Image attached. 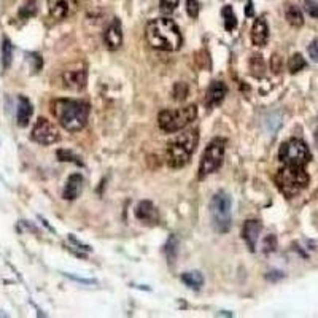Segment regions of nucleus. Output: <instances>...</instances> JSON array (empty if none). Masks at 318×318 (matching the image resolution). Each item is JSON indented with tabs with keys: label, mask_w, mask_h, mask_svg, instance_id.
Wrapping results in <instances>:
<instances>
[{
	"label": "nucleus",
	"mask_w": 318,
	"mask_h": 318,
	"mask_svg": "<svg viewBox=\"0 0 318 318\" xmlns=\"http://www.w3.org/2000/svg\"><path fill=\"white\" fill-rule=\"evenodd\" d=\"M32 112H33V108H32L30 100L27 97L21 96L18 99V110H16V121H18L21 128H26L29 124Z\"/></svg>",
	"instance_id": "obj_17"
},
{
	"label": "nucleus",
	"mask_w": 318,
	"mask_h": 318,
	"mask_svg": "<svg viewBox=\"0 0 318 318\" xmlns=\"http://www.w3.org/2000/svg\"><path fill=\"white\" fill-rule=\"evenodd\" d=\"M269 40V29L264 18H258L252 27V41L255 46H264Z\"/></svg>",
	"instance_id": "obj_16"
},
{
	"label": "nucleus",
	"mask_w": 318,
	"mask_h": 318,
	"mask_svg": "<svg viewBox=\"0 0 318 318\" xmlns=\"http://www.w3.org/2000/svg\"><path fill=\"white\" fill-rule=\"evenodd\" d=\"M250 70L255 75V77H263L264 73V61L261 54H253L252 59H250Z\"/></svg>",
	"instance_id": "obj_23"
},
{
	"label": "nucleus",
	"mask_w": 318,
	"mask_h": 318,
	"mask_svg": "<svg viewBox=\"0 0 318 318\" xmlns=\"http://www.w3.org/2000/svg\"><path fill=\"white\" fill-rule=\"evenodd\" d=\"M271 69H272L275 73H279V72L282 70V59H280L279 54H274V56H272V59H271Z\"/></svg>",
	"instance_id": "obj_32"
},
{
	"label": "nucleus",
	"mask_w": 318,
	"mask_h": 318,
	"mask_svg": "<svg viewBox=\"0 0 318 318\" xmlns=\"http://www.w3.org/2000/svg\"><path fill=\"white\" fill-rule=\"evenodd\" d=\"M136 216L137 220L145 224H158V210L150 200H142L136 207Z\"/></svg>",
	"instance_id": "obj_15"
},
{
	"label": "nucleus",
	"mask_w": 318,
	"mask_h": 318,
	"mask_svg": "<svg viewBox=\"0 0 318 318\" xmlns=\"http://www.w3.org/2000/svg\"><path fill=\"white\" fill-rule=\"evenodd\" d=\"M32 14H35V5H33V3L26 5L21 10V16H26V18H27V16H32Z\"/></svg>",
	"instance_id": "obj_34"
},
{
	"label": "nucleus",
	"mask_w": 318,
	"mask_h": 318,
	"mask_svg": "<svg viewBox=\"0 0 318 318\" xmlns=\"http://www.w3.org/2000/svg\"><path fill=\"white\" fill-rule=\"evenodd\" d=\"M224 158V140L215 139L202 155L199 164V178H204L207 175L213 173L215 170L220 169Z\"/></svg>",
	"instance_id": "obj_8"
},
{
	"label": "nucleus",
	"mask_w": 318,
	"mask_h": 318,
	"mask_svg": "<svg viewBox=\"0 0 318 318\" xmlns=\"http://www.w3.org/2000/svg\"><path fill=\"white\" fill-rule=\"evenodd\" d=\"M228 93V88L223 81H212V85L208 86L205 93V107L213 108L216 105H220L223 102V99Z\"/></svg>",
	"instance_id": "obj_12"
},
{
	"label": "nucleus",
	"mask_w": 318,
	"mask_h": 318,
	"mask_svg": "<svg viewBox=\"0 0 318 318\" xmlns=\"http://www.w3.org/2000/svg\"><path fill=\"white\" fill-rule=\"evenodd\" d=\"M178 6V0H161V10L164 13H172Z\"/></svg>",
	"instance_id": "obj_29"
},
{
	"label": "nucleus",
	"mask_w": 318,
	"mask_h": 318,
	"mask_svg": "<svg viewBox=\"0 0 318 318\" xmlns=\"http://www.w3.org/2000/svg\"><path fill=\"white\" fill-rule=\"evenodd\" d=\"M197 142H199L197 131L183 132L173 140H170L169 145H167V164L172 169L185 167L189 162L192 153L196 152Z\"/></svg>",
	"instance_id": "obj_3"
},
{
	"label": "nucleus",
	"mask_w": 318,
	"mask_h": 318,
	"mask_svg": "<svg viewBox=\"0 0 318 318\" xmlns=\"http://www.w3.org/2000/svg\"><path fill=\"white\" fill-rule=\"evenodd\" d=\"M105 45L108 49H118L123 43V30H121V22L120 19H113L112 24L105 30Z\"/></svg>",
	"instance_id": "obj_14"
},
{
	"label": "nucleus",
	"mask_w": 318,
	"mask_h": 318,
	"mask_svg": "<svg viewBox=\"0 0 318 318\" xmlns=\"http://www.w3.org/2000/svg\"><path fill=\"white\" fill-rule=\"evenodd\" d=\"M57 158H59V161H70L75 164H81L80 158L75 156L72 152H67V150H59V152H57Z\"/></svg>",
	"instance_id": "obj_26"
},
{
	"label": "nucleus",
	"mask_w": 318,
	"mask_h": 318,
	"mask_svg": "<svg viewBox=\"0 0 318 318\" xmlns=\"http://www.w3.org/2000/svg\"><path fill=\"white\" fill-rule=\"evenodd\" d=\"M11 62H13V45H11L10 38L5 37L2 40V69L8 70Z\"/></svg>",
	"instance_id": "obj_21"
},
{
	"label": "nucleus",
	"mask_w": 318,
	"mask_h": 318,
	"mask_svg": "<svg viewBox=\"0 0 318 318\" xmlns=\"http://www.w3.org/2000/svg\"><path fill=\"white\" fill-rule=\"evenodd\" d=\"M210 216L212 224L216 232L224 234L231 228V197L228 192H215L210 200Z\"/></svg>",
	"instance_id": "obj_6"
},
{
	"label": "nucleus",
	"mask_w": 318,
	"mask_h": 318,
	"mask_svg": "<svg viewBox=\"0 0 318 318\" xmlns=\"http://www.w3.org/2000/svg\"><path fill=\"white\" fill-rule=\"evenodd\" d=\"M253 14H255V11H253V2H252V0H248L247 6H245V16H248V18H252Z\"/></svg>",
	"instance_id": "obj_35"
},
{
	"label": "nucleus",
	"mask_w": 318,
	"mask_h": 318,
	"mask_svg": "<svg viewBox=\"0 0 318 318\" xmlns=\"http://www.w3.org/2000/svg\"><path fill=\"white\" fill-rule=\"evenodd\" d=\"M165 252H167V259H169L170 263H173L175 258H177V255H178V239L175 237L173 234L169 237V240H167Z\"/></svg>",
	"instance_id": "obj_24"
},
{
	"label": "nucleus",
	"mask_w": 318,
	"mask_h": 318,
	"mask_svg": "<svg viewBox=\"0 0 318 318\" xmlns=\"http://www.w3.org/2000/svg\"><path fill=\"white\" fill-rule=\"evenodd\" d=\"M62 81L64 86L73 89V91H80L86 86V70L85 67H77V69H70L65 70L62 75Z\"/></svg>",
	"instance_id": "obj_11"
},
{
	"label": "nucleus",
	"mask_w": 318,
	"mask_h": 318,
	"mask_svg": "<svg viewBox=\"0 0 318 318\" xmlns=\"http://www.w3.org/2000/svg\"><path fill=\"white\" fill-rule=\"evenodd\" d=\"M279 158L285 165L304 167L309 161H311V152H309L307 145L303 140L291 139L282 145Z\"/></svg>",
	"instance_id": "obj_7"
},
{
	"label": "nucleus",
	"mask_w": 318,
	"mask_h": 318,
	"mask_svg": "<svg viewBox=\"0 0 318 318\" xmlns=\"http://www.w3.org/2000/svg\"><path fill=\"white\" fill-rule=\"evenodd\" d=\"M48 6L51 18L61 21L69 18L77 10V0H48Z\"/></svg>",
	"instance_id": "obj_10"
},
{
	"label": "nucleus",
	"mask_w": 318,
	"mask_h": 318,
	"mask_svg": "<svg viewBox=\"0 0 318 318\" xmlns=\"http://www.w3.org/2000/svg\"><path fill=\"white\" fill-rule=\"evenodd\" d=\"M197 116V107L188 105L177 110H162L158 116V124L164 132H178L183 128H186L189 123H192Z\"/></svg>",
	"instance_id": "obj_5"
},
{
	"label": "nucleus",
	"mask_w": 318,
	"mask_h": 318,
	"mask_svg": "<svg viewBox=\"0 0 318 318\" xmlns=\"http://www.w3.org/2000/svg\"><path fill=\"white\" fill-rule=\"evenodd\" d=\"M261 231H263V224H261V221H258V220H248L244 224V229H242V237H244V240L247 242V245H248L250 250H252V252H255V250H256V242L259 239V234H261Z\"/></svg>",
	"instance_id": "obj_13"
},
{
	"label": "nucleus",
	"mask_w": 318,
	"mask_h": 318,
	"mask_svg": "<svg viewBox=\"0 0 318 318\" xmlns=\"http://www.w3.org/2000/svg\"><path fill=\"white\" fill-rule=\"evenodd\" d=\"M309 180L311 178H309L304 167L298 165H285L279 170L277 177H275V183H277L279 189L287 197L298 196L301 191L307 188Z\"/></svg>",
	"instance_id": "obj_4"
},
{
	"label": "nucleus",
	"mask_w": 318,
	"mask_h": 318,
	"mask_svg": "<svg viewBox=\"0 0 318 318\" xmlns=\"http://www.w3.org/2000/svg\"><path fill=\"white\" fill-rule=\"evenodd\" d=\"M304 6H306V11L312 16V18L318 19V2L315 0H304Z\"/></svg>",
	"instance_id": "obj_28"
},
{
	"label": "nucleus",
	"mask_w": 318,
	"mask_h": 318,
	"mask_svg": "<svg viewBox=\"0 0 318 318\" xmlns=\"http://www.w3.org/2000/svg\"><path fill=\"white\" fill-rule=\"evenodd\" d=\"M186 11L191 18H197L199 16V3L196 0H188L186 2Z\"/></svg>",
	"instance_id": "obj_30"
},
{
	"label": "nucleus",
	"mask_w": 318,
	"mask_h": 318,
	"mask_svg": "<svg viewBox=\"0 0 318 318\" xmlns=\"http://www.w3.org/2000/svg\"><path fill=\"white\" fill-rule=\"evenodd\" d=\"M173 96L177 100H183V99H186L188 96V86L185 85V83H177L173 88Z\"/></svg>",
	"instance_id": "obj_27"
},
{
	"label": "nucleus",
	"mask_w": 318,
	"mask_h": 318,
	"mask_svg": "<svg viewBox=\"0 0 318 318\" xmlns=\"http://www.w3.org/2000/svg\"><path fill=\"white\" fill-rule=\"evenodd\" d=\"M61 134L54 124L46 118H38L32 129V140L40 145H53L59 142Z\"/></svg>",
	"instance_id": "obj_9"
},
{
	"label": "nucleus",
	"mask_w": 318,
	"mask_h": 318,
	"mask_svg": "<svg viewBox=\"0 0 318 318\" xmlns=\"http://www.w3.org/2000/svg\"><path fill=\"white\" fill-rule=\"evenodd\" d=\"M285 16H287V21L291 24L293 27H301L304 24V16H303V11H301V8L293 5V3H288L287 8H285Z\"/></svg>",
	"instance_id": "obj_19"
},
{
	"label": "nucleus",
	"mask_w": 318,
	"mask_h": 318,
	"mask_svg": "<svg viewBox=\"0 0 318 318\" xmlns=\"http://www.w3.org/2000/svg\"><path fill=\"white\" fill-rule=\"evenodd\" d=\"M81 185H83V178L80 173H72L69 178H67V183L64 186V199L67 200H73L77 199L78 194L81 192Z\"/></svg>",
	"instance_id": "obj_18"
},
{
	"label": "nucleus",
	"mask_w": 318,
	"mask_h": 318,
	"mask_svg": "<svg viewBox=\"0 0 318 318\" xmlns=\"http://www.w3.org/2000/svg\"><path fill=\"white\" fill-rule=\"evenodd\" d=\"M309 56H311L315 62H318V40L312 41V43L309 45Z\"/></svg>",
	"instance_id": "obj_33"
},
{
	"label": "nucleus",
	"mask_w": 318,
	"mask_h": 318,
	"mask_svg": "<svg viewBox=\"0 0 318 318\" xmlns=\"http://www.w3.org/2000/svg\"><path fill=\"white\" fill-rule=\"evenodd\" d=\"M275 248H277V239H275V236H267L264 239V252L269 253L274 252Z\"/></svg>",
	"instance_id": "obj_31"
},
{
	"label": "nucleus",
	"mask_w": 318,
	"mask_h": 318,
	"mask_svg": "<svg viewBox=\"0 0 318 318\" xmlns=\"http://www.w3.org/2000/svg\"><path fill=\"white\" fill-rule=\"evenodd\" d=\"M54 118L69 132H78L86 126L89 116V105L80 100L57 99L51 105Z\"/></svg>",
	"instance_id": "obj_2"
},
{
	"label": "nucleus",
	"mask_w": 318,
	"mask_h": 318,
	"mask_svg": "<svg viewBox=\"0 0 318 318\" xmlns=\"http://www.w3.org/2000/svg\"><path fill=\"white\" fill-rule=\"evenodd\" d=\"M181 282L185 283L186 287L192 288V290H199L200 287L204 285V277H202V274H200V272L192 271V272L181 274Z\"/></svg>",
	"instance_id": "obj_20"
},
{
	"label": "nucleus",
	"mask_w": 318,
	"mask_h": 318,
	"mask_svg": "<svg viewBox=\"0 0 318 318\" xmlns=\"http://www.w3.org/2000/svg\"><path fill=\"white\" fill-rule=\"evenodd\" d=\"M145 35L148 43L161 51H177L183 41L178 26L169 18L152 19L147 24Z\"/></svg>",
	"instance_id": "obj_1"
},
{
	"label": "nucleus",
	"mask_w": 318,
	"mask_h": 318,
	"mask_svg": "<svg viewBox=\"0 0 318 318\" xmlns=\"http://www.w3.org/2000/svg\"><path fill=\"white\" fill-rule=\"evenodd\" d=\"M221 14L224 18V29L226 30L231 32L237 27V18H236V13H234V10H232V6H229V5L223 6Z\"/></svg>",
	"instance_id": "obj_22"
},
{
	"label": "nucleus",
	"mask_w": 318,
	"mask_h": 318,
	"mask_svg": "<svg viewBox=\"0 0 318 318\" xmlns=\"http://www.w3.org/2000/svg\"><path fill=\"white\" fill-rule=\"evenodd\" d=\"M306 65H307L306 59L299 53L298 54H293L290 57V61H288V69H290L291 73H298L299 70H303Z\"/></svg>",
	"instance_id": "obj_25"
}]
</instances>
